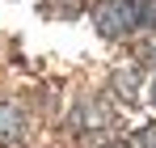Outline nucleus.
I'll list each match as a JSON object with an SVG mask.
<instances>
[{
    "instance_id": "f257e3e1",
    "label": "nucleus",
    "mask_w": 156,
    "mask_h": 148,
    "mask_svg": "<svg viewBox=\"0 0 156 148\" xmlns=\"http://www.w3.org/2000/svg\"><path fill=\"white\" fill-rule=\"evenodd\" d=\"M144 21H148L144 0H101V4L93 9V25L101 30L105 38H122L131 30H139Z\"/></svg>"
},
{
    "instance_id": "f03ea898",
    "label": "nucleus",
    "mask_w": 156,
    "mask_h": 148,
    "mask_svg": "<svg viewBox=\"0 0 156 148\" xmlns=\"http://www.w3.org/2000/svg\"><path fill=\"white\" fill-rule=\"evenodd\" d=\"M21 127H26L21 106H17V102H0V144H13V140L21 135Z\"/></svg>"
},
{
    "instance_id": "7ed1b4c3",
    "label": "nucleus",
    "mask_w": 156,
    "mask_h": 148,
    "mask_svg": "<svg viewBox=\"0 0 156 148\" xmlns=\"http://www.w3.org/2000/svg\"><path fill=\"white\" fill-rule=\"evenodd\" d=\"M152 106H156V80H152Z\"/></svg>"
},
{
    "instance_id": "20e7f679",
    "label": "nucleus",
    "mask_w": 156,
    "mask_h": 148,
    "mask_svg": "<svg viewBox=\"0 0 156 148\" xmlns=\"http://www.w3.org/2000/svg\"><path fill=\"white\" fill-rule=\"evenodd\" d=\"M152 64H156V47H152Z\"/></svg>"
}]
</instances>
